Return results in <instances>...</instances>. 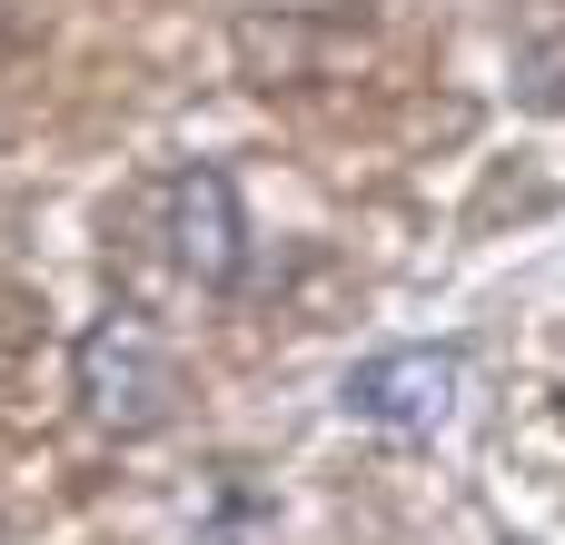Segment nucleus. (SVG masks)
<instances>
[{
    "label": "nucleus",
    "mask_w": 565,
    "mask_h": 545,
    "mask_svg": "<svg viewBox=\"0 0 565 545\" xmlns=\"http://www.w3.org/2000/svg\"><path fill=\"white\" fill-rule=\"evenodd\" d=\"M139 238H149V258H159L189 298H228L238 268H248V209H238V179L209 169V159L159 169L149 199H139Z\"/></svg>",
    "instance_id": "nucleus-1"
},
{
    "label": "nucleus",
    "mask_w": 565,
    "mask_h": 545,
    "mask_svg": "<svg viewBox=\"0 0 565 545\" xmlns=\"http://www.w3.org/2000/svg\"><path fill=\"white\" fill-rule=\"evenodd\" d=\"M457 407H467V348H377V357H358L348 367V387H338V417L348 427H367V437H397V447H427V437H447L457 427Z\"/></svg>",
    "instance_id": "nucleus-3"
},
{
    "label": "nucleus",
    "mask_w": 565,
    "mask_h": 545,
    "mask_svg": "<svg viewBox=\"0 0 565 545\" xmlns=\"http://www.w3.org/2000/svg\"><path fill=\"white\" fill-rule=\"evenodd\" d=\"M70 397H79V417H89L99 437L139 447V437H159V427L179 417V357H169V338H159L139 308H109V318H89L79 348H70Z\"/></svg>",
    "instance_id": "nucleus-2"
}]
</instances>
